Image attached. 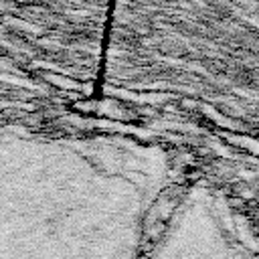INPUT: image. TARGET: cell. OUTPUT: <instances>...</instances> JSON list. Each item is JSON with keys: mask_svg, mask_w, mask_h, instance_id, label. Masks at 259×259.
<instances>
[{"mask_svg": "<svg viewBox=\"0 0 259 259\" xmlns=\"http://www.w3.org/2000/svg\"><path fill=\"white\" fill-rule=\"evenodd\" d=\"M146 259H259V241L243 231L227 200L200 182L168 208Z\"/></svg>", "mask_w": 259, "mask_h": 259, "instance_id": "1", "label": "cell"}]
</instances>
